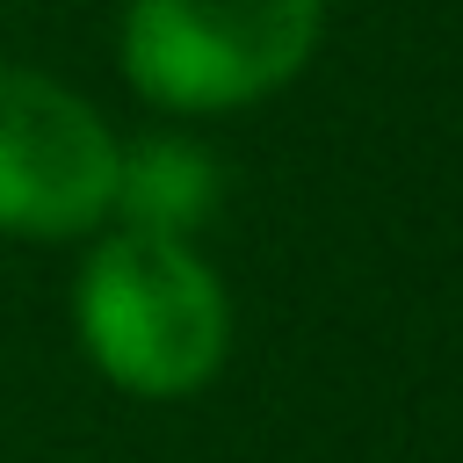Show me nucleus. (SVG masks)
Masks as SVG:
<instances>
[{
  "instance_id": "1",
  "label": "nucleus",
  "mask_w": 463,
  "mask_h": 463,
  "mask_svg": "<svg viewBox=\"0 0 463 463\" xmlns=\"http://www.w3.org/2000/svg\"><path fill=\"white\" fill-rule=\"evenodd\" d=\"M72 340L109 391L181 405L232 362V289L195 239L109 224L72 268Z\"/></svg>"
},
{
  "instance_id": "2",
  "label": "nucleus",
  "mask_w": 463,
  "mask_h": 463,
  "mask_svg": "<svg viewBox=\"0 0 463 463\" xmlns=\"http://www.w3.org/2000/svg\"><path fill=\"white\" fill-rule=\"evenodd\" d=\"M326 36V0H123L116 72L159 116H239L282 94Z\"/></svg>"
},
{
  "instance_id": "3",
  "label": "nucleus",
  "mask_w": 463,
  "mask_h": 463,
  "mask_svg": "<svg viewBox=\"0 0 463 463\" xmlns=\"http://www.w3.org/2000/svg\"><path fill=\"white\" fill-rule=\"evenodd\" d=\"M116 123L58 72L0 58V239L87 246L116 217Z\"/></svg>"
},
{
  "instance_id": "4",
  "label": "nucleus",
  "mask_w": 463,
  "mask_h": 463,
  "mask_svg": "<svg viewBox=\"0 0 463 463\" xmlns=\"http://www.w3.org/2000/svg\"><path fill=\"white\" fill-rule=\"evenodd\" d=\"M224 203V174L217 159L181 137V130H152V137H123V166H116V217L130 232H166V239H195Z\"/></svg>"
}]
</instances>
